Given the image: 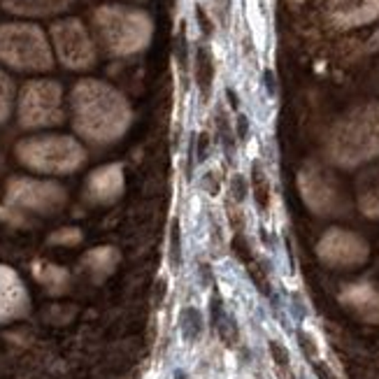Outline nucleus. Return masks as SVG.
Segmentation results:
<instances>
[{
  "label": "nucleus",
  "instance_id": "obj_12",
  "mask_svg": "<svg viewBox=\"0 0 379 379\" xmlns=\"http://www.w3.org/2000/svg\"><path fill=\"white\" fill-rule=\"evenodd\" d=\"M196 82L201 86L203 95L207 98L212 82H214V61H212V54L205 47L196 51Z\"/></svg>",
  "mask_w": 379,
  "mask_h": 379
},
{
  "label": "nucleus",
  "instance_id": "obj_10",
  "mask_svg": "<svg viewBox=\"0 0 379 379\" xmlns=\"http://www.w3.org/2000/svg\"><path fill=\"white\" fill-rule=\"evenodd\" d=\"M124 191V170L121 165H105L89 177L86 196L93 203H112Z\"/></svg>",
  "mask_w": 379,
  "mask_h": 379
},
{
  "label": "nucleus",
  "instance_id": "obj_11",
  "mask_svg": "<svg viewBox=\"0 0 379 379\" xmlns=\"http://www.w3.org/2000/svg\"><path fill=\"white\" fill-rule=\"evenodd\" d=\"M73 0H3L5 10L15 12V15H28V17H44L56 15V12L66 10Z\"/></svg>",
  "mask_w": 379,
  "mask_h": 379
},
{
  "label": "nucleus",
  "instance_id": "obj_20",
  "mask_svg": "<svg viewBox=\"0 0 379 379\" xmlns=\"http://www.w3.org/2000/svg\"><path fill=\"white\" fill-rule=\"evenodd\" d=\"M298 338H300V342H303V349H305V354H307V356H317V346H314V342H312V340L307 338L305 333H300Z\"/></svg>",
  "mask_w": 379,
  "mask_h": 379
},
{
  "label": "nucleus",
  "instance_id": "obj_9",
  "mask_svg": "<svg viewBox=\"0 0 379 379\" xmlns=\"http://www.w3.org/2000/svg\"><path fill=\"white\" fill-rule=\"evenodd\" d=\"M319 252L326 261L333 266H356V263L365 261L368 256V247L363 245V240H358L356 235L342 233V230H333L321 240Z\"/></svg>",
  "mask_w": 379,
  "mask_h": 379
},
{
  "label": "nucleus",
  "instance_id": "obj_3",
  "mask_svg": "<svg viewBox=\"0 0 379 379\" xmlns=\"http://www.w3.org/2000/svg\"><path fill=\"white\" fill-rule=\"evenodd\" d=\"M0 61L17 70H49L51 51L37 26L10 24L0 28Z\"/></svg>",
  "mask_w": 379,
  "mask_h": 379
},
{
  "label": "nucleus",
  "instance_id": "obj_13",
  "mask_svg": "<svg viewBox=\"0 0 379 379\" xmlns=\"http://www.w3.org/2000/svg\"><path fill=\"white\" fill-rule=\"evenodd\" d=\"M346 300L354 307H358V310H363L370 319H379V295L372 291V288H365V286L349 288Z\"/></svg>",
  "mask_w": 379,
  "mask_h": 379
},
{
  "label": "nucleus",
  "instance_id": "obj_2",
  "mask_svg": "<svg viewBox=\"0 0 379 379\" xmlns=\"http://www.w3.org/2000/svg\"><path fill=\"white\" fill-rule=\"evenodd\" d=\"M100 42L114 56H128L145 49L151 37V21L145 12L128 8H100L95 12Z\"/></svg>",
  "mask_w": 379,
  "mask_h": 379
},
{
  "label": "nucleus",
  "instance_id": "obj_19",
  "mask_svg": "<svg viewBox=\"0 0 379 379\" xmlns=\"http://www.w3.org/2000/svg\"><path fill=\"white\" fill-rule=\"evenodd\" d=\"M80 240H82V235L77 228H66V230H59V233L51 235V242H54V245H77Z\"/></svg>",
  "mask_w": 379,
  "mask_h": 379
},
{
  "label": "nucleus",
  "instance_id": "obj_18",
  "mask_svg": "<svg viewBox=\"0 0 379 379\" xmlns=\"http://www.w3.org/2000/svg\"><path fill=\"white\" fill-rule=\"evenodd\" d=\"M270 354H272V361L277 363L281 375H288V354H286L284 346H281L279 342H270Z\"/></svg>",
  "mask_w": 379,
  "mask_h": 379
},
{
  "label": "nucleus",
  "instance_id": "obj_8",
  "mask_svg": "<svg viewBox=\"0 0 379 379\" xmlns=\"http://www.w3.org/2000/svg\"><path fill=\"white\" fill-rule=\"evenodd\" d=\"M54 44L59 49L61 61L73 70L91 68L95 61V49L89 33L77 19H66V21L54 24L51 28Z\"/></svg>",
  "mask_w": 379,
  "mask_h": 379
},
{
  "label": "nucleus",
  "instance_id": "obj_6",
  "mask_svg": "<svg viewBox=\"0 0 379 379\" xmlns=\"http://www.w3.org/2000/svg\"><path fill=\"white\" fill-rule=\"evenodd\" d=\"M63 91L56 82H30L24 86L19 102V119L21 126H56L63 121Z\"/></svg>",
  "mask_w": 379,
  "mask_h": 379
},
{
  "label": "nucleus",
  "instance_id": "obj_15",
  "mask_svg": "<svg viewBox=\"0 0 379 379\" xmlns=\"http://www.w3.org/2000/svg\"><path fill=\"white\" fill-rule=\"evenodd\" d=\"M84 263L95 272H107L117 263V252L114 249H95L84 259Z\"/></svg>",
  "mask_w": 379,
  "mask_h": 379
},
{
  "label": "nucleus",
  "instance_id": "obj_14",
  "mask_svg": "<svg viewBox=\"0 0 379 379\" xmlns=\"http://www.w3.org/2000/svg\"><path fill=\"white\" fill-rule=\"evenodd\" d=\"M361 203L370 214H379V165L370 170L361 182Z\"/></svg>",
  "mask_w": 379,
  "mask_h": 379
},
{
  "label": "nucleus",
  "instance_id": "obj_1",
  "mask_svg": "<svg viewBox=\"0 0 379 379\" xmlns=\"http://www.w3.org/2000/svg\"><path fill=\"white\" fill-rule=\"evenodd\" d=\"M75 128L93 142H112L131 124V107L124 95L102 82H80L73 91Z\"/></svg>",
  "mask_w": 379,
  "mask_h": 379
},
{
  "label": "nucleus",
  "instance_id": "obj_7",
  "mask_svg": "<svg viewBox=\"0 0 379 379\" xmlns=\"http://www.w3.org/2000/svg\"><path fill=\"white\" fill-rule=\"evenodd\" d=\"M8 201L19 210L37 212V214H54L66 205V191L54 182H37V179H15L8 186Z\"/></svg>",
  "mask_w": 379,
  "mask_h": 379
},
{
  "label": "nucleus",
  "instance_id": "obj_4",
  "mask_svg": "<svg viewBox=\"0 0 379 379\" xmlns=\"http://www.w3.org/2000/svg\"><path fill=\"white\" fill-rule=\"evenodd\" d=\"M17 156L28 168L40 172H73L84 163V149L73 138L49 135V138L24 140L17 147Z\"/></svg>",
  "mask_w": 379,
  "mask_h": 379
},
{
  "label": "nucleus",
  "instance_id": "obj_16",
  "mask_svg": "<svg viewBox=\"0 0 379 379\" xmlns=\"http://www.w3.org/2000/svg\"><path fill=\"white\" fill-rule=\"evenodd\" d=\"M252 186H254V194H256V201H259L261 207H266L268 205V179L266 175H263V170L259 168V165H254V170H252Z\"/></svg>",
  "mask_w": 379,
  "mask_h": 379
},
{
  "label": "nucleus",
  "instance_id": "obj_17",
  "mask_svg": "<svg viewBox=\"0 0 379 379\" xmlns=\"http://www.w3.org/2000/svg\"><path fill=\"white\" fill-rule=\"evenodd\" d=\"M10 105H12V84H10L8 77L0 73V121L8 119Z\"/></svg>",
  "mask_w": 379,
  "mask_h": 379
},
{
  "label": "nucleus",
  "instance_id": "obj_5",
  "mask_svg": "<svg viewBox=\"0 0 379 379\" xmlns=\"http://www.w3.org/2000/svg\"><path fill=\"white\" fill-rule=\"evenodd\" d=\"M333 151L342 163H358L379 151V107H365L351 114L335 133Z\"/></svg>",
  "mask_w": 379,
  "mask_h": 379
}]
</instances>
